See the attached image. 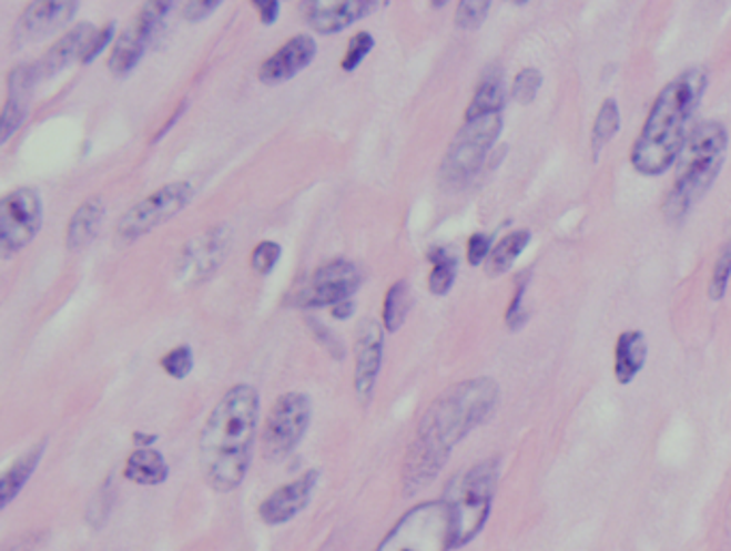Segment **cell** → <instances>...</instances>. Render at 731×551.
Here are the masks:
<instances>
[{
  "label": "cell",
  "mask_w": 731,
  "mask_h": 551,
  "mask_svg": "<svg viewBox=\"0 0 731 551\" xmlns=\"http://www.w3.org/2000/svg\"><path fill=\"white\" fill-rule=\"evenodd\" d=\"M498 395L491 378H475L445 390L427 408L404 459L402 486L406 496L418 493L440 475L450 451L494 415Z\"/></svg>",
  "instance_id": "1"
},
{
  "label": "cell",
  "mask_w": 731,
  "mask_h": 551,
  "mask_svg": "<svg viewBox=\"0 0 731 551\" xmlns=\"http://www.w3.org/2000/svg\"><path fill=\"white\" fill-rule=\"evenodd\" d=\"M260 395L252 385H236L211 410L200 431L197 457L209 486L230 493L243 486L254 455Z\"/></svg>",
  "instance_id": "2"
},
{
  "label": "cell",
  "mask_w": 731,
  "mask_h": 551,
  "mask_svg": "<svg viewBox=\"0 0 731 551\" xmlns=\"http://www.w3.org/2000/svg\"><path fill=\"white\" fill-rule=\"evenodd\" d=\"M708 75L700 67L682 71L654 99L652 110L637 135L631 163L643 176H659L678 162L689 137V123L700 105Z\"/></svg>",
  "instance_id": "3"
},
{
  "label": "cell",
  "mask_w": 731,
  "mask_h": 551,
  "mask_svg": "<svg viewBox=\"0 0 731 551\" xmlns=\"http://www.w3.org/2000/svg\"><path fill=\"white\" fill-rule=\"evenodd\" d=\"M725 153L728 131L721 123H701L689 133L678 157L673 187L663 204L671 224H680L691 206L714 185L725 162Z\"/></svg>",
  "instance_id": "4"
},
{
  "label": "cell",
  "mask_w": 731,
  "mask_h": 551,
  "mask_svg": "<svg viewBox=\"0 0 731 551\" xmlns=\"http://www.w3.org/2000/svg\"><path fill=\"white\" fill-rule=\"evenodd\" d=\"M498 475V459H485L457 475L446 487L445 500L453 513L455 550L466 548L483 532L491 516Z\"/></svg>",
  "instance_id": "5"
},
{
  "label": "cell",
  "mask_w": 731,
  "mask_h": 551,
  "mask_svg": "<svg viewBox=\"0 0 731 551\" xmlns=\"http://www.w3.org/2000/svg\"><path fill=\"white\" fill-rule=\"evenodd\" d=\"M455 550L453 513L445 498L414 504L384 534L376 551Z\"/></svg>",
  "instance_id": "6"
},
{
  "label": "cell",
  "mask_w": 731,
  "mask_h": 551,
  "mask_svg": "<svg viewBox=\"0 0 731 551\" xmlns=\"http://www.w3.org/2000/svg\"><path fill=\"white\" fill-rule=\"evenodd\" d=\"M312 422V399L305 392H284L268 410L262 429V455L280 461L303 440Z\"/></svg>",
  "instance_id": "7"
},
{
  "label": "cell",
  "mask_w": 731,
  "mask_h": 551,
  "mask_svg": "<svg viewBox=\"0 0 731 551\" xmlns=\"http://www.w3.org/2000/svg\"><path fill=\"white\" fill-rule=\"evenodd\" d=\"M502 131V114H489L466 121V125L453 137L445 162L443 174L450 183H464L473 178L491 151L494 142Z\"/></svg>",
  "instance_id": "8"
},
{
  "label": "cell",
  "mask_w": 731,
  "mask_h": 551,
  "mask_svg": "<svg viewBox=\"0 0 731 551\" xmlns=\"http://www.w3.org/2000/svg\"><path fill=\"white\" fill-rule=\"evenodd\" d=\"M193 200V187L185 181L167 183L153 194L135 202L128 213L119 220L116 234L123 243H133L144 234L153 232L161 224L176 217Z\"/></svg>",
  "instance_id": "9"
},
{
  "label": "cell",
  "mask_w": 731,
  "mask_h": 551,
  "mask_svg": "<svg viewBox=\"0 0 731 551\" xmlns=\"http://www.w3.org/2000/svg\"><path fill=\"white\" fill-rule=\"evenodd\" d=\"M363 284L361 268L351 259H333L318 266L309 277H305L294 293L290 294L292 305L303 309L335 307L351 300Z\"/></svg>",
  "instance_id": "10"
},
{
  "label": "cell",
  "mask_w": 731,
  "mask_h": 551,
  "mask_svg": "<svg viewBox=\"0 0 731 551\" xmlns=\"http://www.w3.org/2000/svg\"><path fill=\"white\" fill-rule=\"evenodd\" d=\"M43 224V204L37 190L20 187L0 202V247L2 254L24 249Z\"/></svg>",
  "instance_id": "11"
},
{
  "label": "cell",
  "mask_w": 731,
  "mask_h": 551,
  "mask_svg": "<svg viewBox=\"0 0 731 551\" xmlns=\"http://www.w3.org/2000/svg\"><path fill=\"white\" fill-rule=\"evenodd\" d=\"M230 229L227 226H217L200 236H195L183 247V254L179 256L176 273L185 284H200L209 279L220 266L230 252Z\"/></svg>",
  "instance_id": "12"
},
{
  "label": "cell",
  "mask_w": 731,
  "mask_h": 551,
  "mask_svg": "<svg viewBox=\"0 0 731 551\" xmlns=\"http://www.w3.org/2000/svg\"><path fill=\"white\" fill-rule=\"evenodd\" d=\"M318 470H307L298 479L271 491L257 507V518L266 526H284L296 518L303 509H307L316 487H318Z\"/></svg>",
  "instance_id": "13"
},
{
  "label": "cell",
  "mask_w": 731,
  "mask_h": 551,
  "mask_svg": "<svg viewBox=\"0 0 731 551\" xmlns=\"http://www.w3.org/2000/svg\"><path fill=\"white\" fill-rule=\"evenodd\" d=\"M384 326L378 325L376 320H365L354 344V357H356V367H354V390L356 397L367 404L374 395L378 374H380L382 350H384Z\"/></svg>",
  "instance_id": "14"
},
{
  "label": "cell",
  "mask_w": 731,
  "mask_h": 551,
  "mask_svg": "<svg viewBox=\"0 0 731 551\" xmlns=\"http://www.w3.org/2000/svg\"><path fill=\"white\" fill-rule=\"evenodd\" d=\"M80 2H64V0H39L31 2L18 24H16V41L31 43V41H41L59 29L75 16Z\"/></svg>",
  "instance_id": "15"
},
{
  "label": "cell",
  "mask_w": 731,
  "mask_h": 551,
  "mask_svg": "<svg viewBox=\"0 0 731 551\" xmlns=\"http://www.w3.org/2000/svg\"><path fill=\"white\" fill-rule=\"evenodd\" d=\"M316 52H318V45L309 34H296V37L287 39L277 52H273L260 65L257 78L264 84L287 82L290 78L298 75L305 67L312 65V61L316 59Z\"/></svg>",
  "instance_id": "16"
},
{
  "label": "cell",
  "mask_w": 731,
  "mask_h": 551,
  "mask_svg": "<svg viewBox=\"0 0 731 551\" xmlns=\"http://www.w3.org/2000/svg\"><path fill=\"white\" fill-rule=\"evenodd\" d=\"M307 24L322 34H333L348 29L356 20L365 18L378 2L372 0H331V2H301Z\"/></svg>",
  "instance_id": "17"
},
{
  "label": "cell",
  "mask_w": 731,
  "mask_h": 551,
  "mask_svg": "<svg viewBox=\"0 0 731 551\" xmlns=\"http://www.w3.org/2000/svg\"><path fill=\"white\" fill-rule=\"evenodd\" d=\"M97 29L91 24V22H80L75 24L69 33L63 34L34 65V75L37 80H43V78H52L57 75L59 71H63L64 67L71 65L78 57L82 61L89 43L93 41L95 37Z\"/></svg>",
  "instance_id": "18"
},
{
  "label": "cell",
  "mask_w": 731,
  "mask_h": 551,
  "mask_svg": "<svg viewBox=\"0 0 731 551\" xmlns=\"http://www.w3.org/2000/svg\"><path fill=\"white\" fill-rule=\"evenodd\" d=\"M646 358H648V344L643 333L639 330L622 333L616 344V365H613V376L618 385H631L637 374L643 369Z\"/></svg>",
  "instance_id": "19"
},
{
  "label": "cell",
  "mask_w": 731,
  "mask_h": 551,
  "mask_svg": "<svg viewBox=\"0 0 731 551\" xmlns=\"http://www.w3.org/2000/svg\"><path fill=\"white\" fill-rule=\"evenodd\" d=\"M103 217H105V206L99 197L82 202L67 224V247L73 252L89 247L99 232Z\"/></svg>",
  "instance_id": "20"
},
{
  "label": "cell",
  "mask_w": 731,
  "mask_h": 551,
  "mask_svg": "<svg viewBox=\"0 0 731 551\" xmlns=\"http://www.w3.org/2000/svg\"><path fill=\"white\" fill-rule=\"evenodd\" d=\"M123 475L135 486L155 487L165 483L170 468L165 457L158 449L146 447V449H135L129 455Z\"/></svg>",
  "instance_id": "21"
},
{
  "label": "cell",
  "mask_w": 731,
  "mask_h": 551,
  "mask_svg": "<svg viewBox=\"0 0 731 551\" xmlns=\"http://www.w3.org/2000/svg\"><path fill=\"white\" fill-rule=\"evenodd\" d=\"M43 453H45V440L34 445L32 449H29L22 457H18L7 468V472L2 475V481H0V509H7L20 496V491L29 483L32 472L37 470Z\"/></svg>",
  "instance_id": "22"
},
{
  "label": "cell",
  "mask_w": 731,
  "mask_h": 551,
  "mask_svg": "<svg viewBox=\"0 0 731 551\" xmlns=\"http://www.w3.org/2000/svg\"><path fill=\"white\" fill-rule=\"evenodd\" d=\"M151 41H153V39L144 33L142 27L133 20V24L121 33V37H119L116 43H114V48H112L110 63H108L110 71H112L114 75H128L129 71L142 61L144 50H146V45H149Z\"/></svg>",
  "instance_id": "23"
},
{
  "label": "cell",
  "mask_w": 731,
  "mask_h": 551,
  "mask_svg": "<svg viewBox=\"0 0 731 551\" xmlns=\"http://www.w3.org/2000/svg\"><path fill=\"white\" fill-rule=\"evenodd\" d=\"M528 243H530L528 229H515V232H509L505 238H500L487 258V266H485L487 275L489 277L505 275L515 264V259L526 252Z\"/></svg>",
  "instance_id": "24"
},
{
  "label": "cell",
  "mask_w": 731,
  "mask_h": 551,
  "mask_svg": "<svg viewBox=\"0 0 731 551\" xmlns=\"http://www.w3.org/2000/svg\"><path fill=\"white\" fill-rule=\"evenodd\" d=\"M505 99H507V93H505V84H502L500 75H496V73L485 75L466 110V121L489 116V114H502Z\"/></svg>",
  "instance_id": "25"
},
{
  "label": "cell",
  "mask_w": 731,
  "mask_h": 551,
  "mask_svg": "<svg viewBox=\"0 0 731 551\" xmlns=\"http://www.w3.org/2000/svg\"><path fill=\"white\" fill-rule=\"evenodd\" d=\"M413 307V293L408 282H397L388 288L386 298H384V309H382V325L388 333L399 330L406 323V316Z\"/></svg>",
  "instance_id": "26"
},
{
  "label": "cell",
  "mask_w": 731,
  "mask_h": 551,
  "mask_svg": "<svg viewBox=\"0 0 731 551\" xmlns=\"http://www.w3.org/2000/svg\"><path fill=\"white\" fill-rule=\"evenodd\" d=\"M429 259L434 264L432 273H429V293L436 296H443L448 293L455 284V275H457V259L453 258L445 247H434L429 252Z\"/></svg>",
  "instance_id": "27"
},
{
  "label": "cell",
  "mask_w": 731,
  "mask_h": 551,
  "mask_svg": "<svg viewBox=\"0 0 731 551\" xmlns=\"http://www.w3.org/2000/svg\"><path fill=\"white\" fill-rule=\"evenodd\" d=\"M618 130H620L618 103H616V99H605L603 105L597 114L595 127H592V144L597 146V153L603 144H607L618 133Z\"/></svg>",
  "instance_id": "28"
},
{
  "label": "cell",
  "mask_w": 731,
  "mask_h": 551,
  "mask_svg": "<svg viewBox=\"0 0 731 551\" xmlns=\"http://www.w3.org/2000/svg\"><path fill=\"white\" fill-rule=\"evenodd\" d=\"M542 86V75L539 69L535 67H526L521 69L515 80H512V86H510V95L521 103V105H528L532 103L537 95H539V89Z\"/></svg>",
  "instance_id": "29"
},
{
  "label": "cell",
  "mask_w": 731,
  "mask_h": 551,
  "mask_svg": "<svg viewBox=\"0 0 731 551\" xmlns=\"http://www.w3.org/2000/svg\"><path fill=\"white\" fill-rule=\"evenodd\" d=\"M731 277V241L723 245L719 258L714 262V268H712V277H710V286H708V296L712 300H721L725 293H728V286H730Z\"/></svg>",
  "instance_id": "30"
},
{
  "label": "cell",
  "mask_w": 731,
  "mask_h": 551,
  "mask_svg": "<svg viewBox=\"0 0 731 551\" xmlns=\"http://www.w3.org/2000/svg\"><path fill=\"white\" fill-rule=\"evenodd\" d=\"M27 112H29L27 99H7L4 108H2V116H0V142H7L16 131L22 127Z\"/></svg>",
  "instance_id": "31"
},
{
  "label": "cell",
  "mask_w": 731,
  "mask_h": 551,
  "mask_svg": "<svg viewBox=\"0 0 731 551\" xmlns=\"http://www.w3.org/2000/svg\"><path fill=\"white\" fill-rule=\"evenodd\" d=\"M491 9L489 0H464L457 4L455 22L459 29H478Z\"/></svg>",
  "instance_id": "32"
},
{
  "label": "cell",
  "mask_w": 731,
  "mask_h": 551,
  "mask_svg": "<svg viewBox=\"0 0 731 551\" xmlns=\"http://www.w3.org/2000/svg\"><path fill=\"white\" fill-rule=\"evenodd\" d=\"M161 367L167 376L176 380H185L193 369V353L190 346H176L165 357L161 358Z\"/></svg>",
  "instance_id": "33"
},
{
  "label": "cell",
  "mask_w": 731,
  "mask_h": 551,
  "mask_svg": "<svg viewBox=\"0 0 731 551\" xmlns=\"http://www.w3.org/2000/svg\"><path fill=\"white\" fill-rule=\"evenodd\" d=\"M282 258V245L275 241H262L252 252V268L257 275H268Z\"/></svg>",
  "instance_id": "34"
},
{
  "label": "cell",
  "mask_w": 731,
  "mask_h": 551,
  "mask_svg": "<svg viewBox=\"0 0 731 551\" xmlns=\"http://www.w3.org/2000/svg\"><path fill=\"white\" fill-rule=\"evenodd\" d=\"M374 50V37L367 31H361V33L354 34L348 43V50L344 54V61H342V69L344 71H354L356 67L361 65L365 61V57Z\"/></svg>",
  "instance_id": "35"
},
{
  "label": "cell",
  "mask_w": 731,
  "mask_h": 551,
  "mask_svg": "<svg viewBox=\"0 0 731 551\" xmlns=\"http://www.w3.org/2000/svg\"><path fill=\"white\" fill-rule=\"evenodd\" d=\"M491 236L489 234H483V232H477L468 238V262L473 266H478L480 262L489 258L491 254Z\"/></svg>",
  "instance_id": "36"
},
{
  "label": "cell",
  "mask_w": 731,
  "mask_h": 551,
  "mask_svg": "<svg viewBox=\"0 0 731 551\" xmlns=\"http://www.w3.org/2000/svg\"><path fill=\"white\" fill-rule=\"evenodd\" d=\"M114 22H108L101 31H97L95 37H93V41L89 43V48H87V52H84V57H82V63H91V61H95L97 57L103 52V48L114 39Z\"/></svg>",
  "instance_id": "37"
},
{
  "label": "cell",
  "mask_w": 731,
  "mask_h": 551,
  "mask_svg": "<svg viewBox=\"0 0 731 551\" xmlns=\"http://www.w3.org/2000/svg\"><path fill=\"white\" fill-rule=\"evenodd\" d=\"M222 2L220 0H193V2H187L185 9H183V16L185 20L190 22H202L204 18H209Z\"/></svg>",
  "instance_id": "38"
},
{
  "label": "cell",
  "mask_w": 731,
  "mask_h": 551,
  "mask_svg": "<svg viewBox=\"0 0 731 551\" xmlns=\"http://www.w3.org/2000/svg\"><path fill=\"white\" fill-rule=\"evenodd\" d=\"M252 4H254L255 11L260 16V22L264 27H271V24L277 22V18H280V2L277 0H255Z\"/></svg>",
  "instance_id": "39"
},
{
  "label": "cell",
  "mask_w": 731,
  "mask_h": 551,
  "mask_svg": "<svg viewBox=\"0 0 731 551\" xmlns=\"http://www.w3.org/2000/svg\"><path fill=\"white\" fill-rule=\"evenodd\" d=\"M352 314H354V303H352V298L351 300H344V303H339V305L333 307V318H337V320H348Z\"/></svg>",
  "instance_id": "40"
},
{
  "label": "cell",
  "mask_w": 731,
  "mask_h": 551,
  "mask_svg": "<svg viewBox=\"0 0 731 551\" xmlns=\"http://www.w3.org/2000/svg\"><path fill=\"white\" fill-rule=\"evenodd\" d=\"M133 442H135V449H146V447H151V445L158 442V436H155V433L135 431V433H133Z\"/></svg>",
  "instance_id": "41"
}]
</instances>
